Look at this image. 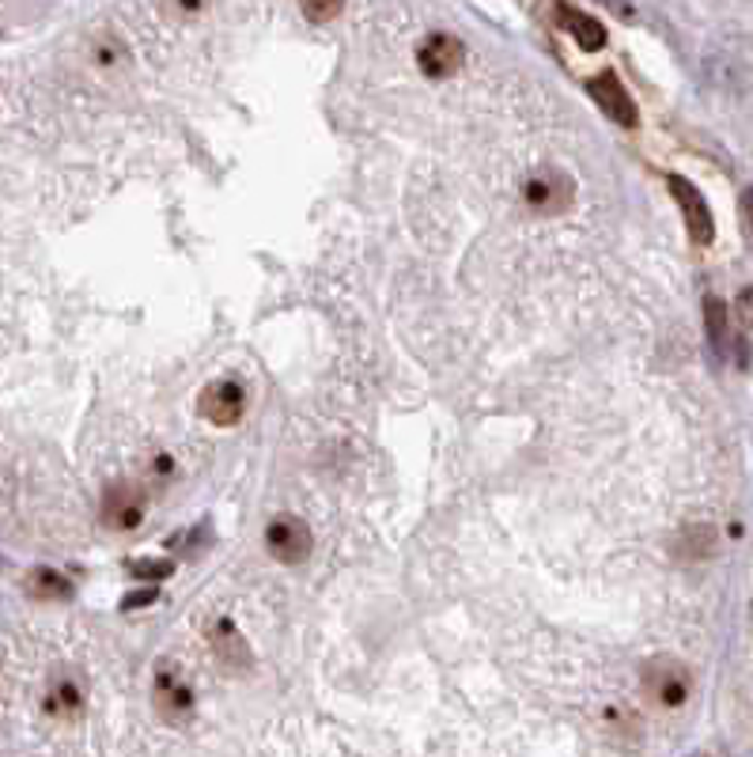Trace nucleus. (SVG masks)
Here are the masks:
<instances>
[{
	"instance_id": "nucleus-9",
	"label": "nucleus",
	"mask_w": 753,
	"mask_h": 757,
	"mask_svg": "<svg viewBox=\"0 0 753 757\" xmlns=\"http://www.w3.org/2000/svg\"><path fill=\"white\" fill-rule=\"evenodd\" d=\"M417 65H421V73L431 76V80L454 76L462 65H466V46H462L454 35H447V30H436V35H428L425 42H421Z\"/></svg>"
},
{
	"instance_id": "nucleus-17",
	"label": "nucleus",
	"mask_w": 753,
	"mask_h": 757,
	"mask_svg": "<svg viewBox=\"0 0 753 757\" xmlns=\"http://www.w3.org/2000/svg\"><path fill=\"white\" fill-rule=\"evenodd\" d=\"M27 595L42 598V603H61V598L73 595V583L61 572H53V568H35V572L27 576Z\"/></svg>"
},
{
	"instance_id": "nucleus-23",
	"label": "nucleus",
	"mask_w": 753,
	"mask_h": 757,
	"mask_svg": "<svg viewBox=\"0 0 753 757\" xmlns=\"http://www.w3.org/2000/svg\"><path fill=\"white\" fill-rule=\"evenodd\" d=\"M739 213H742V231H746L750 243H753V186H746V190H742Z\"/></svg>"
},
{
	"instance_id": "nucleus-3",
	"label": "nucleus",
	"mask_w": 753,
	"mask_h": 757,
	"mask_svg": "<svg viewBox=\"0 0 753 757\" xmlns=\"http://www.w3.org/2000/svg\"><path fill=\"white\" fill-rule=\"evenodd\" d=\"M523 198L535 209V216H561L572 209V198H576V182L572 175H564L561 167H538L535 175L523 186Z\"/></svg>"
},
{
	"instance_id": "nucleus-15",
	"label": "nucleus",
	"mask_w": 753,
	"mask_h": 757,
	"mask_svg": "<svg viewBox=\"0 0 753 757\" xmlns=\"http://www.w3.org/2000/svg\"><path fill=\"white\" fill-rule=\"evenodd\" d=\"M84 708V690L73 674H53L46 690V712L53 716H76Z\"/></svg>"
},
{
	"instance_id": "nucleus-8",
	"label": "nucleus",
	"mask_w": 753,
	"mask_h": 757,
	"mask_svg": "<svg viewBox=\"0 0 753 757\" xmlns=\"http://www.w3.org/2000/svg\"><path fill=\"white\" fill-rule=\"evenodd\" d=\"M155 708H160L163 720H175V723L190 720L193 690L183 678V670H178V663L163 659L160 667H155Z\"/></svg>"
},
{
	"instance_id": "nucleus-10",
	"label": "nucleus",
	"mask_w": 753,
	"mask_h": 757,
	"mask_svg": "<svg viewBox=\"0 0 753 757\" xmlns=\"http://www.w3.org/2000/svg\"><path fill=\"white\" fill-rule=\"evenodd\" d=\"M140 519H145V493H140L137 485H125V481L110 485L106 496H103V522L106 527L137 530Z\"/></svg>"
},
{
	"instance_id": "nucleus-5",
	"label": "nucleus",
	"mask_w": 753,
	"mask_h": 757,
	"mask_svg": "<svg viewBox=\"0 0 753 757\" xmlns=\"http://www.w3.org/2000/svg\"><path fill=\"white\" fill-rule=\"evenodd\" d=\"M198 413L216 428H231L247 413V387L239 379H213L198 398Z\"/></svg>"
},
{
	"instance_id": "nucleus-14",
	"label": "nucleus",
	"mask_w": 753,
	"mask_h": 757,
	"mask_svg": "<svg viewBox=\"0 0 753 757\" xmlns=\"http://www.w3.org/2000/svg\"><path fill=\"white\" fill-rule=\"evenodd\" d=\"M704 330H708V341H712V353L719 356V361H727L731 356V311H727L724 300H716V295H708L704 300Z\"/></svg>"
},
{
	"instance_id": "nucleus-20",
	"label": "nucleus",
	"mask_w": 753,
	"mask_h": 757,
	"mask_svg": "<svg viewBox=\"0 0 753 757\" xmlns=\"http://www.w3.org/2000/svg\"><path fill=\"white\" fill-rule=\"evenodd\" d=\"M300 12L308 15L311 23H329L344 12V0H300Z\"/></svg>"
},
{
	"instance_id": "nucleus-12",
	"label": "nucleus",
	"mask_w": 753,
	"mask_h": 757,
	"mask_svg": "<svg viewBox=\"0 0 753 757\" xmlns=\"http://www.w3.org/2000/svg\"><path fill=\"white\" fill-rule=\"evenodd\" d=\"M213 652L227 670H250V663H254V655H250L242 632L235 629L227 618H219L213 626Z\"/></svg>"
},
{
	"instance_id": "nucleus-6",
	"label": "nucleus",
	"mask_w": 753,
	"mask_h": 757,
	"mask_svg": "<svg viewBox=\"0 0 753 757\" xmlns=\"http://www.w3.org/2000/svg\"><path fill=\"white\" fill-rule=\"evenodd\" d=\"M666 186H670L674 201H678L681 216H686L689 239H693L696 247H708L712 239H716V220H712V209H708V201H704V193L681 175H666Z\"/></svg>"
},
{
	"instance_id": "nucleus-2",
	"label": "nucleus",
	"mask_w": 753,
	"mask_h": 757,
	"mask_svg": "<svg viewBox=\"0 0 753 757\" xmlns=\"http://www.w3.org/2000/svg\"><path fill=\"white\" fill-rule=\"evenodd\" d=\"M640 682H644V693L648 701H655L658 708H681L693 693V674L681 659L674 655H655V659L644 663L640 670Z\"/></svg>"
},
{
	"instance_id": "nucleus-25",
	"label": "nucleus",
	"mask_w": 753,
	"mask_h": 757,
	"mask_svg": "<svg viewBox=\"0 0 753 757\" xmlns=\"http://www.w3.org/2000/svg\"><path fill=\"white\" fill-rule=\"evenodd\" d=\"M750 626H753V603H750Z\"/></svg>"
},
{
	"instance_id": "nucleus-1",
	"label": "nucleus",
	"mask_w": 753,
	"mask_h": 757,
	"mask_svg": "<svg viewBox=\"0 0 753 757\" xmlns=\"http://www.w3.org/2000/svg\"><path fill=\"white\" fill-rule=\"evenodd\" d=\"M704 84L719 96H750L753 91V38L746 35H719L708 42L701 58Z\"/></svg>"
},
{
	"instance_id": "nucleus-26",
	"label": "nucleus",
	"mask_w": 753,
	"mask_h": 757,
	"mask_svg": "<svg viewBox=\"0 0 753 757\" xmlns=\"http://www.w3.org/2000/svg\"><path fill=\"white\" fill-rule=\"evenodd\" d=\"M693 757H708V754H693Z\"/></svg>"
},
{
	"instance_id": "nucleus-24",
	"label": "nucleus",
	"mask_w": 753,
	"mask_h": 757,
	"mask_svg": "<svg viewBox=\"0 0 753 757\" xmlns=\"http://www.w3.org/2000/svg\"><path fill=\"white\" fill-rule=\"evenodd\" d=\"M171 8H175L178 15H198L201 8H205V0H171Z\"/></svg>"
},
{
	"instance_id": "nucleus-18",
	"label": "nucleus",
	"mask_w": 753,
	"mask_h": 757,
	"mask_svg": "<svg viewBox=\"0 0 753 757\" xmlns=\"http://www.w3.org/2000/svg\"><path fill=\"white\" fill-rule=\"evenodd\" d=\"M91 61H96L99 68H117L129 61V50L122 46V38L117 35H103L91 42Z\"/></svg>"
},
{
	"instance_id": "nucleus-22",
	"label": "nucleus",
	"mask_w": 753,
	"mask_h": 757,
	"mask_svg": "<svg viewBox=\"0 0 753 757\" xmlns=\"http://www.w3.org/2000/svg\"><path fill=\"white\" fill-rule=\"evenodd\" d=\"M155 598H160V588H155V583H145V588L129 591V595L122 598V610H125V614H129V610H140V606L155 603Z\"/></svg>"
},
{
	"instance_id": "nucleus-4",
	"label": "nucleus",
	"mask_w": 753,
	"mask_h": 757,
	"mask_svg": "<svg viewBox=\"0 0 753 757\" xmlns=\"http://www.w3.org/2000/svg\"><path fill=\"white\" fill-rule=\"evenodd\" d=\"M265 545L280 565H303L315 550V534L300 515H277V519L265 527Z\"/></svg>"
},
{
	"instance_id": "nucleus-16",
	"label": "nucleus",
	"mask_w": 753,
	"mask_h": 757,
	"mask_svg": "<svg viewBox=\"0 0 753 757\" xmlns=\"http://www.w3.org/2000/svg\"><path fill=\"white\" fill-rule=\"evenodd\" d=\"M602 728H606V735H614L617 743H640L644 723H640V716L632 712L629 705H606L602 708Z\"/></svg>"
},
{
	"instance_id": "nucleus-7",
	"label": "nucleus",
	"mask_w": 753,
	"mask_h": 757,
	"mask_svg": "<svg viewBox=\"0 0 753 757\" xmlns=\"http://www.w3.org/2000/svg\"><path fill=\"white\" fill-rule=\"evenodd\" d=\"M587 91H591V99H594V106H599L602 114H606L614 126H622V129H637V122H640V111H637V103H632V96H629V88L622 84V76L617 73H599L594 76L591 84H587Z\"/></svg>"
},
{
	"instance_id": "nucleus-19",
	"label": "nucleus",
	"mask_w": 753,
	"mask_h": 757,
	"mask_svg": "<svg viewBox=\"0 0 753 757\" xmlns=\"http://www.w3.org/2000/svg\"><path fill=\"white\" fill-rule=\"evenodd\" d=\"M171 572H175L171 560H129V576L140 583H163Z\"/></svg>"
},
{
	"instance_id": "nucleus-21",
	"label": "nucleus",
	"mask_w": 753,
	"mask_h": 757,
	"mask_svg": "<svg viewBox=\"0 0 753 757\" xmlns=\"http://www.w3.org/2000/svg\"><path fill=\"white\" fill-rule=\"evenodd\" d=\"M735 318H739V326H742V330H753V285H746V288H742V292L739 295H735Z\"/></svg>"
},
{
	"instance_id": "nucleus-13",
	"label": "nucleus",
	"mask_w": 753,
	"mask_h": 757,
	"mask_svg": "<svg viewBox=\"0 0 753 757\" xmlns=\"http://www.w3.org/2000/svg\"><path fill=\"white\" fill-rule=\"evenodd\" d=\"M719 545V534L712 522H686V527L678 530V538H674V553H678L681 560H708L712 553H716Z\"/></svg>"
},
{
	"instance_id": "nucleus-11",
	"label": "nucleus",
	"mask_w": 753,
	"mask_h": 757,
	"mask_svg": "<svg viewBox=\"0 0 753 757\" xmlns=\"http://www.w3.org/2000/svg\"><path fill=\"white\" fill-rule=\"evenodd\" d=\"M556 23L568 30V38H576L579 50H602L606 46V27L594 20L591 12L583 8H572V4H556Z\"/></svg>"
}]
</instances>
